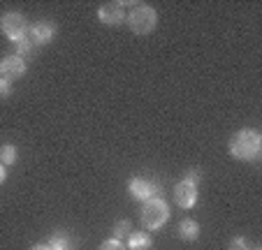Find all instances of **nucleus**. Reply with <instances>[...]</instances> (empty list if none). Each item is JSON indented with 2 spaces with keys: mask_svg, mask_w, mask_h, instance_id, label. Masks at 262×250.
<instances>
[{
  "mask_svg": "<svg viewBox=\"0 0 262 250\" xmlns=\"http://www.w3.org/2000/svg\"><path fill=\"white\" fill-rule=\"evenodd\" d=\"M158 186L154 181H148V178H142V176H135L133 181L128 183V192L133 199H139V201H146L156 195Z\"/></svg>",
  "mask_w": 262,
  "mask_h": 250,
  "instance_id": "obj_9",
  "label": "nucleus"
},
{
  "mask_svg": "<svg viewBox=\"0 0 262 250\" xmlns=\"http://www.w3.org/2000/svg\"><path fill=\"white\" fill-rule=\"evenodd\" d=\"M28 37L35 47H47L56 37V26L51 21H37V24H33L28 28Z\"/></svg>",
  "mask_w": 262,
  "mask_h": 250,
  "instance_id": "obj_5",
  "label": "nucleus"
},
{
  "mask_svg": "<svg viewBox=\"0 0 262 250\" xmlns=\"http://www.w3.org/2000/svg\"><path fill=\"white\" fill-rule=\"evenodd\" d=\"M172 195H174L177 206H181V209H193V206L198 204V186L188 183L186 178H183V181H179L177 186H174Z\"/></svg>",
  "mask_w": 262,
  "mask_h": 250,
  "instance_id": "obj_6",
  "label": "nucleus"
},
{
  "mask_svg": "<svg viewBox=\"0 0 262 250\" xmlns=\"http://www.w3.org/2000/svg\"><path fill=\"white\" fill-rule=\"evenodd\" d=\"M33 42H30V37H24V39H19L16 42V56L19 58H24V56H28V54H33Z\"/></svg>",
  "mask_w": 262,
  "mask_h": 250,
  "instance_id": "obj_14",
  "label": "nucleus"
},
{
  "mask_svg": "<svg viewBox=\"0 0 262 250\" xmlns=\"http://www.w3.org/2000/svg\"><path fill=\"white\" fill-rule=\"evenodd\" d=\"M12 95V81L0 77V100H7Z\"/></svg>",
  "mask_w": 262,
  "mask_h": 250,
  "instance_id": "obj_18",
  "label": "nucleus"
},
{
  "mask_svg": "<svg viewBox=\"0 0 262 250\" xmlns=\"http://www.w3.org/2000/svg\"><path fill=\"white\" fill-rule=\"evenodd\" d=\"M253 250H262V248H253Z\"/></svg>",
  "mask_w": 262,
  "mask_h": 250,
  "instance_id": "obj_22",
  "label": "nucleus"
},
{
  "mask_svg": "<svg viewBox=\"0 0 262 250\" xmlns=\"http://www.w3.org/2000/svg\"><path fill=\"white\" fill-rule=\"evenodd\" d=\"M47 245H49L51 250H68V248H70V241L65 239L63 234H54V236H51V241H49Z\"/></svg>",
  "mask_w": 262,
  "mask_h": 250,
  "instance_id": "obj_15",
  "label": "nucleus"
},
{
  "mask_svg": "<svg viewBox=\"0 0 262 250\" xmlns=\"http://www.w3.org/2000/svg\"><path fill=\"white\" fill-rule=\"evenodd\" d=\"M100 250H128V248H125L123 241H119V239L112 236V239H107L102 245H100Z\"/></svg>",
  "mask_w": 262,
  "mask_h": 250,
  "instance_id": "obj_16",
  "label": "nucleus"
},
{
  "mask_svg": "<svg viewBox=\"0 0 262 250\" xmlns=\"http://www.w3.org/2000/svg\"><path fill=\"white\" fill-rule=\"evenodd\" d=\"M130 234H133V222L130 220H119L114 225V239L123 241V239H128Z\"/></svg>",
  "mask_w": 262,
  "mask_h": 250,
  "instance_id": "obj_13",
  "label": "nucleus"
},
{
  "mask_svg": "<svg viewBox=\"0 0 262 250\" xmlns=\"http://www.w3.org/2000/svg\"><path fill=\"white\" fill-rule=\"evenodd\" d=\"M179 236H181V241H188V243L198 241L200 239V222L193 220V218H183V220L179 222Z\"/></svg>",
  "mask_w": 262,
  "mask_h": 250,
  "instance_id": "obj_10",
  "label": "nucleus"
},
{
  "mask_svg": "<svg viewBox=\"0 0 262 250\" xmlns=\"http://www.w3.org/2000/svg\"><path fill=\"white\" fill-rule=\"evenodd\" d=\"M139 220H142V225L151 232L165 227L167 220H169L167 201H165L163 197H151V199H146L144 206H142V213H139Z\"/></svg>",
  "mask_w": 262,
  "mask_h": 250,
  "instance_id": "obj_2",
  "label": "nucleus"
},
{
  "mask_svg": "<svg viewBox=\"0 0 262 250\" xmlns=\"http://www.w3.org/2000/svg\"><path fill=\"white\" fill-rule=\"evenodd\" d=\"M5 178H7V169H5V165L0 162V186L5 183Z\"/></svg>",
  "mask_w": 262,
  "mask_h": 250,
  "instance_id": "obj_20",
  "label": "nucleus"
},
{
  "mask_svg": "<svg viewBox=\"0 0 262 250\" xmlns=\"http://www.w3.org/2000/svg\"><path fill=\"white\" fill-rule=\"evenodd\" d=\"M0 28H3V33H5V37L10 39V42H19V39L28 37V21H26L24 14H19V12H7V14H3V19H0Z\"/></svg>",
  "mask_w": 262,
  "mask_h": 250,
  "instance_id": "obj_4",
  "label": "nucleus"
},
{
  "mask_svg": "<svg viewBox=\"0 0 262 250\" xmlns=\"http://www.w3.org/2000/svg\"><path fill=\"white\" fill-rule=\"evenodd\" d=\"M230 155L237 160H255L262 148V134L253 128H244L230 137Z\"/></svg>",
  "mask_w": 262,
  "mask_h": 250,
  "instance_id": "obj_1",
  "label": "nucleus"
},
{
  "mask_svg": "<svg viewBox=\"0 0 262 250\" xmlns=\"http://www.w3.org/2000/svg\"><path fill=\"white\" fill-rule=\"evenodd\" d=\"M16 157H19V151H16V146L14 144H5V146L0 148V162L5 167H10V165H14L16 162Z\"/></svg>",
  "mask_w": 262,
  "mask_h": 250,
  "instance_id": "obj_12",
  "label": "nucleus"
},
{
  "mask_svg": "<svg viewBox=\"0 0 262 250\" xmlns=\"http://www.w3.org/2000/svg\"><path fill=\"white\" fill-rule=\"evenodd\" d=\"M228 250H248V241L244 239V236H234V239L230 241Z\"/></svg>",
  "mask_w": 262,
  "mask_h": 250,
  "instance_id": "obj_17",
  "label": "nucleus"
},
{
  "mask_svg": "<svg viewBox=\"0 0 262 250\" xmlns=\"http://www.w3.org/2000/svg\"><path fill=\"white\" fill-rule=\"evenodd\" d=\"M26 74V60L19 58L16 54L12 56H5V58L0 60V77L12 81V79H19Z\"/></svg>",
  "mask_w": 262,
  "mask_h": 250,
  "instance_id": "obj_8",
  "label": "nucleus"
},
{
  "mask_svg": "<svg viewBox=\"0 0 262 250\" xmlns=\"http://www.w3.org/2000/svg\"><path fill=\"white\" fill-rule=\"evenodd\" d=\"M128 26H130V30H133L135 35H148V33H154L156 26H158V12H156L151 5H144V3H139V5H135L133 12H130Z\"/></svg>",
  "mask_w": 262,
  "mask_h": 250,
  "instance_id": "obj_3",
  "label": "nucleus"
},
{
  "mask_svg": "<svg viewBox=\"0 0 262 250\" xmlns=\"http://www.w3.org/2000/svg\"><path fill=\"white\" fill-rule=\"evenodd\" d=\"M128 250H151L154 248V239L146 234V232H133L128 236Z\"/></svg>",
  "mask_w": 262,
  "mask_h": 250,
  "instance_id": "obj_11",
  "label": "nucleus"
},
{
  "mask_svg": "<svg viewBox=\"0 0 262 250\" xmlns=\"http://www.w3.org/2000/svg\"><path fill=\"white\" fill-rule=\"evenodd\" d=\"M30 250H51L47 243H35V245H30Z\"/></svg>",
  "mask_w": 262,
  "mask_h": 250,
  "instance_id": "obj_21",
  "label": "nucleus"
},
{
  "mask_svg": "<svg viewBox=\"0 0 262 250\" xmlns=\"http://www.w3.org/2000/svg\"><path fill=\"white\" fill-rule=\"evenodd\" d=\"M186 181L193 183V186H198V183H200V172H198V169H190V172L186 174Z\"/></svg>",
  "mask_w": 262,
  "mask_h": 250,
  "instance_id": "obj_19",
  "label": "nucleus"
},
{
  "mask_svg": "<svg viewBox=\"0 0 262 250\" xmlns=\"http://www.w3.org/2000/svg\"><path fill=\"white\" fill-rule=\"evenodd\" d=\"M125 3H104L98 10V19L102 21L104 26H119L123 24L125 19Z\"/></svg>",
  "mask_w": 262,
  "mask_h": 250,
  "instance_id": "obj_7",
  "label": "nucleus"
}]
</instances>
